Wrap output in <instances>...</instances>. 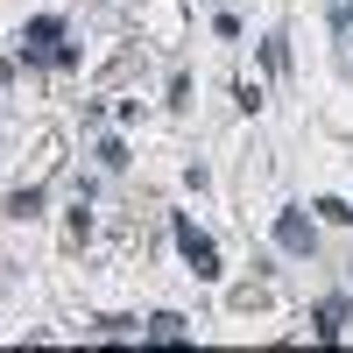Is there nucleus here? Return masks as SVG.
<instances>
[{"mask_svg":"<svg viewBox=\"0 0 353 353\" xmlns=\"http://www.w3.org/2000/svg\"><path fill=\"white\" fill-rule=\"evenodd\" d=\"M176 241H184V254L198 261V276H219V254H212V241H205L198 226H176Z\"/></svg>","mask_w":353,"mask_h":353,"instance_id":"obj_1","label":"nucleus"},{"mask_svg":"<svg viewBox=\"0 0 353 353\" xmlns=\"http://www.w3.org/2000/svg\"><path fill=\"white\" fill-rule=\"evenodd\" d=\"M276 241H283V248H290V254H304V248H311V226H304V219H297V212H290V219H283V226H276Z\"/></svg>","mask_w":353,"mask_h":353,"instance_id":"obj_2","label":"nucleus"}]
</instances>
